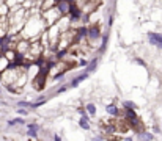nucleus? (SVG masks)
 I'll list each match as a JSON object with an SVG mask.
<instances>
[{"label":"nucleus","instance_id":"1","mask_svg":"<svg viewBox=\"0 0 162 141\" xmlns=\"http://www.w3.org/2000/svg\"><path fill=\"white\" fill-rule=\"evenodd\" d=\"M46 28H47V25H46V20L43 17V14L33 13L27 17L25 25H24L22 30H20V36L30 39V41L39 39L43 32H46Z\"/></svg>","mask_w":162,"mask_h":141},{"label":"nucleus","instance_id":"2","mask_svg":"<svg viewBox=\"0 0 162 141\" xmlns=\"http://www.w3.org/2000/svg\"><path fill=\"white\" fill-rule=\"evenodd\" d=\"M41 14H43V17H44V20H46V25H47V27L57 24L58 20L61 19V13L58 11L57 5L52 6V8H49V10H46V11H41Z\"/></svg>","mask_w":162,"mask_h":141},{"label":"nucleus","instance_id":"3","mask_svg":"<svg viewBox=\"0 0 162 141\" xmlns=\"http://www.w3.org/2000/svg\"><path fill=\"white\" fill-rule=\"evenodd\" d=\"M85 38H87V42L90 44V49H91L98 39H101V28H99V25H90L87 28V36Z\"/></svg>","mask_w":162,"mask_h":141},{"label":"nucleus","instance_id":"4","mask_svg":"<svg viewBox=\"0 0 162 141\" xmlns=\"http://www.w3.org/2000/svg\"><path fill=\"white\" fill-rule=\"evenodd\" d=\"M30 44H32V41L30 39H27V38H22L20 36L17 41H16V52L17 55H27L30 50Z\"/></svg>","mask_w":162,"mask_h":141},{"label":"nucleus","instance_id":"5","mask_svg":"<svg viewBox=\"0 0 162 141\" xmlns=\"http://www.w3.org/2000/svg\"><path fill=\"white\" fill-rule=\"evenodd\" d=\"M73 3H74L73 0H58V2H57V8L61 13V16H69Z\"/></svg>","mask_w":162,"mask_h":141},{"label":"nucleus","instance_id":"6","mask_svg":"<svg viewBox=\"0 0 162 141\" xmlns=\"http://www.w3.org/2000/svg\"><path fill=\"white\" fill-rule=\"evenodd\" d=\"M46 79H47V74L44 72H39L36 74V77L33 79V85H35V88H36L38 91H43L44 89V83H46Z\"/></svg>","mask_w":162,"mask_h":141},{"label":"nucleus","instance_id":"7","mask_svg":"<svg viewBox=\"0 0 162 141\" xmlns=\"http://www.w3.org/2000/svg\"><path fill=\"white\" fill-rule=\"evenodd\" d=\"M148 39H150V42L153 46H156L159 49H162V34L160 33H148Z\"/></svg>","mask_w":162,"mask_h":141},{"label":"nucleus","instance_id":"8","mask_svg":"<svg viewBox=\"0 0 162 141\" xmlns=\"http://www.w3.org/2000/svg\"><path fill=\"white\" fill-rule=\"evenodd\" d=\"M88 72H83V74H80V75H77V77H74V79L71 80V85H69V86H71V88H76L77 86V85H79L80 82H83V80H87L88 79Z\"/></svg>","mask_w":162,"mask_h":141},{"label":"nucleus","instance_id":"9","mask_svg":"<svg viewBox=\"0 0 162 141\" xmlns=\"http://www.w3.org/2000/svg\"><path fill=\"white\" fill-rule=\"evenodd\" d=\"M39 130L38 124H27V135L32 136V138H36V133Z\"/></svg>","mask_w":162,"mask_h":141},{"label":"nucleus","instance_id":"10","mask_svg":"<svg viewBox=\"0 0 162 141\" xmlns=\"http://www.w3.org/2000/svg\"><path fill=\"white\" fill-rule=\"evenodd\" d=\"M11 66V61L6 58L3 53H0V72H3L5 69H8Z\"/></svg>","mask_w":162,"mask_h":141},{"label":"nucleus","instance_id":"11","mask_svg":"<svg viewBox=\"0 0 162 141\" xmlns=\"http://www.w3.org/2000/svg\"><path fill=\"white\" fill-rule=\"evenodd\" d=\"M107 113H109V115H112V116H118L120 115V110L117 108L115 104H110V105H107Z\"/></svg>","mask_w":162,"mask_h":141},{"label":"nucleus","instance_id":"12","mask_svg":"<svg viewBox=\"0 0 162 141\" xmlns=\"http://www.w3.org/2000/svg\"><path fill=\"white\" fill-rule=\"evenodd\" d=\"M96 66H98V58H93L91 60V63H88V66L85 68V72H93V70L96 69Z\"/></svg>","mask_w":162,"mask_h":141},{"label":"nucleus","instance_id":"13","mask_svg":"<svg viewBox=\"0 0 162 141\" xmlns=\"http://www.w3.org/2000/svg\"><path fill=\"white\" fill-rule=\"evenodd\" d=\"M85 110L90 116H95L96 115V107H95V104H87L85 105Z\"/></svg>","mask_w":162,"mask_h":141},{"label":"nucleus","instance_id":"14","mask_svg":"<svg viewBox=\"0 0 162 141\" xmlns=\"http://www.w3.org/2000/svg\"><path fill=\"white\" fill-rule=\"evenodd\" d=\"M79 125L82 127V129H85V130H90V122H88V118H82V119H79Z\"/></svg>","mask_w":162,"mask_h":141},{"label":"nucleus","instance_id":"15","mask_svg":"<svg viewBox=\"0 0 162 141\" xmlns=\"http://www.w3.org/2000/svg\"><path fill=\"white\" fill-rule=\"evenodd\" d=\"M139 138H140V140H154V136L151 135V133H148V132H145V130L139 133Z\"/></svg>","mask_w":162,"mask_h":141},{"label":"nucleus","instance_id":"16","mask_svg":"<svg viewBox=\"0 0 162 141\" xmlns=\"http://www.w3.org/2000/svg\"><path fill=\"white\" fill-rule=\"evenodd\" d=\"M19 124H25V121H24L22 118H16V119L8 121V125H19Z\"/></svg>","mask_w":162,"mask_h":141},{"label":"nucleus","instance_id":"17","mask_svg":"<svg viewBox=\"0 0 162 141\" xmlns=\"http://www.w3.org/2000/svg\"><path fill=\"white\" fill-rule=\"evenodd\" d=\"M123 107H124V108H134V110H136L137 105L134 104V102H131V100H126V102H123Z\"/></svg>","mask_w":162,"mask_h":141},{"label":"nucleus","instance_id":"18","mask_svg":"<svg viewBox=\"0 0 162 141\" xmlns=\"http://www.w3.org/2000/svg\"><path fill=\"white\" fill-rule=\"evenodd\" d=\"M17 105L19 107H30L32 108V102H27V100H20V102H17Z\"/></svg>","mask_w":162,"mask_h":141},{"label":"nucleus","instance_id":"19","mask_svg":"<svg viewBox=\"0 0 162 141\" xmlns=\"http://www.w3.org/2000/svg\"><path fill=\"white\" fill-rule=\"evenodd\" d=\"M68 88H71V86H68V85H65V86H60V88L57 89V94H60V93H65V91H66Z\"/></svg>","mask_w":162,"mask_h":141},{"label":"nucleus","instance_id":"20","mask_svg":"<svg viewBox=\"0 0 162 141\" xmlns=\"http://www.w3.org/2000/svg\"><path fill=\"white\" fill-rule=\"evenodd\" d=\"M17 113H19V115H22V116H27V113H29V111H27V110H22V108H19V110H17Z\"/></svg>","mask_w":162,"mask_h":141},{"label":"nucleus","instance_id":"21","mask_svg":"<svg viewBox=\"0 0 162 141\" xmlns=\"http://www.w3.org/2000/svg\"><path fill=\"white\" fill-rule=\"evenodd\" d=\"M137 63H139V64H142V66H145V61H142V60H136Z\"/></svg>","mask_w":162,"mask_h":141},{"label":"nucleus","instance_id":"22","mask_svg":"<svg viewBox=\"0 0 162 141\" xmlns=\"http://www.w3.org/2000/svg\"><path fill=\"white\" fill-rule=\"evenodd\" d=\"M2 3H5V0H0V5H2Z\"/></svg>","mask_w":162,"mask_h":141}]
</instances>
